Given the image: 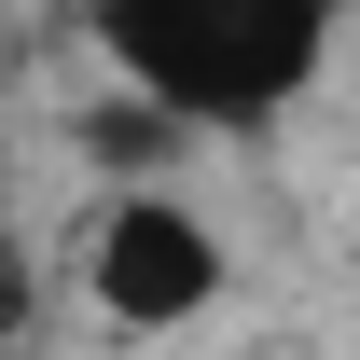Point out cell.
Listing matches in <instances>:
<instances>
[{"label":"cell","mask_w":360,"mask_h":360,"mask_svg":"<svg viewBox=\"0 0 360 360\" xmlns=\"http://www.w3.org/2000/svg\"><path fill=\"white\" fill-rule=\"evenodd\" d=\"M97 42L180 125H264L277 97H305L333 0H97Z\"/></svg>","instance_id":"cell-1"},{"label":"cell","mask_w":360,"mask_h":360,"mask_svg":"<svg viewBox=\"0 0 360 360\" xmlns=\"http://www.w3.org/2000/svg\"><path fill=\"white\" fill-rule=\"evenodd\" d=\"M208 291H222V250H208V222H194V208L125 194V208L97 222V305L125 319V333H167V319H194Z\"/></svg>","instance_id":"cell-2"},{"label":"cell","mask_w":360,"mask_h":360,"mask_svg":"<svg viewBox=\"0 0 360 360\" xmlns=\"http://www.w3.org/2000/svg\"><path fill=\"white\" fill-rule=\"evenodd\" d=\"M14 333H28V264L0 250V347H14Z\"/></svg>","instance_id":"cell-3"}]
</instances>
